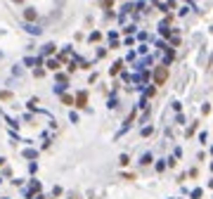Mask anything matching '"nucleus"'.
I'll list each match as a JSON object with an SVG mask.
<instances>
[{
    "label": "nucleus",
    "instance_id": "obj_1",
    "mask_svg": "<svg viewBox=\"0 0 213 199\" xmlns=\"http://www.w3.org/2000/svg\"><path fill=\"white\" fill-rule=\"evenodd\" d=\"M164 78H166V69H159V71H156V81L164 83Z\"/></svg>",
    "mask_w": 213,
    "mask_h": 199
}]
</instances>
